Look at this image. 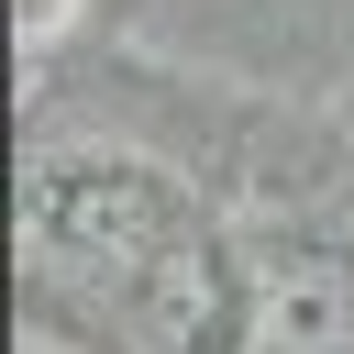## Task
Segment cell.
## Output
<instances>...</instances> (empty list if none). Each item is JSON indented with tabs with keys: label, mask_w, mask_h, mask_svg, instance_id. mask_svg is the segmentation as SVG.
<instances>
[{
	"label": "cell",
	"mask_w": 354,
	"mask_h": 354,
	"mask_svg": "<svg viewBox=\"0 0 354 354\" xmlns=\"http://www.w3.org/2000/svg\"><path fill=\"white\" fill-rule=\"evenodd\" d=\"M254 354H354V243L332 232L254 243Z\"/></svg>",
	"instance_id": "2"
},
{
	"label": "cell",
	"mask_w": 354,
	"mask_h": 354,
	"mask_svg": "<svg viewBox=\"0 0 354 354\" xmlns=\"http://www.w3.org/2000/svg\"><path fill=\"white\" fill-rule=\"evenodd\" d=\"M188 232H210V210L177 188V166L122 155V144H33L22 166V277L33 310H122Z\"/></svg>",
	"instance_id": "1"
}]
</instances>
